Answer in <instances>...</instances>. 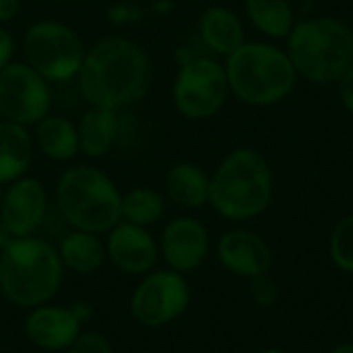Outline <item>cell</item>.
I'll return each mask as SVG.
<instances>
[{
    "instance_id": "cell-3",
    "label": "cell",
    "mask_w": 353,
    "mask_h": 353,
    "mask_svg": "<svg viewBox=\"0 0 353 353\" xmlns=\"http://www.w3.org/2000/svg\"><path fill=\"white\" fill-rule=\"evenodd\" d=\"M230 93L250 108H271L285 101L296 85L298 72L285 48L273 41H244L223 60Z\"/></svg>"
},
{
    "instance_id": "cell-34",
    "label": "cell",
    "mask_w": 353,
    "mask_h": 353,
    "mask_svg": "<svg viewBox=\"0 0 353 353\" xmlns=\"http://www.w3.org/2000/svg\"><path fill=\"white\" fill-rule=\"evenodd\" d=\"M261 353H290V352H285V350H279V347H269V350H263Z\"/></svg>"
},
{
    "instance_id": "cell-36",
    "label": "cell",
    "mask_w": 353,
    "mask_h": 353,
    "mask_svg": "<svg viewBox=\"0 0 353 353\" xmlns=\"http://www.w3.org/2000/svg\"><path fill=\"white\" fill-rule=\"evenodd\" d=\"M190 2H209V0H190Z\"/></svg>"
},
{
    "instance_id": "cell-15",
    "label": "cell",
    "mask_w": 353,
    "mask_h": 353,
    "mask_svg": "<svg viewBox=\"0 0 353 353\" xmlns=\"http://www.w3.org/2000/svg\"><path fill=\"white\" fill-rule=\"evenodd\" d=\"M217 259L230 273L246 279L267 275L273 265L269 244L254 232L230 230L217 242Z\"/></svg>"
},
{
    "instance_id": "cell-29",
    "label": "cell",
    "mask_w": 353,
    "mask_h": 353,
    "mask_svg": "<svg viewBox=\"0 0 353 353\" xmlns=\"http://www.w3.org/2000/svg\"><path fill=\"white\" fill-rule=\"evenodd\" d=\"M335 85H337V93H339L341 105L353 116V66Z\"/></svg>"
},
{
    "instance_id": "cell-16",
    "label": "cell",
    "mask_w": 353,
    "mask_h": 353,
    "mask_svg": "<svg viewBox=\"0 0 353 353\" xmlns=\"http://www.w3.org/2000/svg\"><path fill=\"white\" fill-rule=\"evenodd\" d=\"M199 39L207 54L225 60L232 56L246 39L244 19L230 6L209 4L199 17Z\"/></svg>"
},
{
    "instance_id": "cell-31",
    "label": "cell",
    "mask_w": 353,
    "mask_h": 353,
    "mask_svg": "<svg viewBox=\"0 0 353 353\" xmlns=\"http://www.w3.org/2000/svg\"><path fill=\"white\" fill-rule=\"evenodd\" d=\"M151 10L157 12V14H165V12L174 10V2H170V0H157V2L151 6Z\"/></svg>"
},
{
    "instance_id": "cell-2",
    "label": "cell",
    "mask_w": 353,
    "mask_h": 353,
    "mask_svg": "<svg viewBox=\"0 0 353 353\" xmlns=\"http://www.w3.org/2000/svg\"><path fill=\"white\" fill-rule=\"evenodd\" d=\"M273 170L252 147L232 149L209 174V205L230 221L263 215L273 201Z\"/></svg>"
},
{
    "instance_id": "cell-23",
    "label": "cell",
    "mask_w": 353,
    "mask_h": 353,
    "mask_svg": "<svg viewBox=\"0 0 353 353\" xmlns=\"http://www.w3.org/2000/svg\"><path fill=\"white\" fill-rule=\"evenodd\" d=\"M120 213H122V221L141 228H151L165 213V196L151 186L130 188L128 192H122Z\"/></svg>"
},
{
    "instance_id": "cell-21",
    "label": "cell",
    "mask_w": 353,
    "mask_h": 353,
    "mask_svg": "<svg viewBox=\"0 0 353 353\" xmlns=\"http://www.w3.org/2000/svg\"><path fill=\"white\" fill-rule=\"evenodd\" d=\"M56 250L64 271H70L74 275H93L108 261L101 236L91 232L70 230L62 236Z\"/></svg>"
},
{
    "instance_id": "cell-17",
    "label": "cell",
    "mask_w": 353,
    "mask_h": 353,
    "mask_svg": "<svg viewBox=\"0 0 353 353\" xmlns=\"http://www.w3.org/2000/svg\"><path fill=\"white\" fill-rule=\"evenodd\" d=\"M120 112L99 105H87L77 124L79 134V153L87 159H99L108 155L120 134Z\"/></svg>"
},
{
    "instance_id": "cell-33",
    "label": "cell",
    "mask_w": 353,
    "mask_h": 353,
    "mask_svg": "<svg viewBox=\"0 0 353 353\" xmlns=\"http://www.w3.org/2000/svg\"><path fill=\"white\" fill-rule=\"evenodd\" d=\"M331 353H353V343H345V345H339L335 347Z\"/></svg>"
},
{
    "instance_id": "cell-12",
    "label": "cell",
    "mask_w": 353,
    "mask_h": 353,
    "mask_svg": "<svg viewBox=\"0 0 353 353\" xmlns=\"http://www.w3.org/2000/svg\"><path fill=\"white\" fill-rule=\"evenodd\" d=\"M103 244L108 263L124 275L143 277L155 269L159 259V244L149 228H141L128 221L116 223L105 234Z\"/></svg>"
},
{
    "instance_id": "cell-7",
    "label": "cell",
    "mask_w": 353,
    "mask_h": 353,
    "mask_svg": "<svg viewBox=\"0 0 353 353\" xmlns=\"http://www.w3.org/2000/svg\"><path fill=\"white\" fill-rule=\"evenodd\" d=\"M85 54L83 37L56 19H39L23 35V60L50 85L77 81Z\"/></svg>"
},
{
    "instance_id": "cell-8",
    "label": "cell",
    "mask_w": 353,
    "mask_h": 353,
    "mask_svg": "<svg viewBox=\"0 0 353 353\" xmlns=\"http://www.w3.org/2000/svg\"><path fill=\"white\" fill-rule=\"evenodd\" d=\"M230 95L223 60L211 54H192L178 62L172 103L182 118L190 122L209 120L223 110Z\"/></svg>"
},
{
    "instance_id": "cell-20",
    "label": "cell",
    "mask_w": 353,
    "mask_h": 353,
    "mask_svg": "<svg viewBox=\"0 0 353 353\" xmlns=\"http://www.w3.org/2000/svg\"><path fill=\"white\" fill-rule=\"evenodd\" d=\"M165 196L188 211L209 205V174L194 161H178L165 172Z\"/></svg>"
},
{
    "instance_id": "cell-35",
    "label": "cell",
    "mask_w": 353,
    "mask_h": 353,
    "mask_svg": "<svg viewBox=\"0 0 353 353\" xmlns=\"http://www.w3.org/2000/svg\"><path fill=\"white\" fill-rule=\"evenodd\" d=\"M2 199H4V184H0V207H2Z\"/></svg>"
},
{
    "instance_id": "cell-28",
    "label": "cell",
    "mask_w": 353,
    "mask_h": 353,
    "mask_svg": "<svg viewBox=\"0 0 353 353\" xmlns=\"http://www.w3.org/2000/svg\"><path fill=\"white\" fill-rule=\"evenodd\" d=\"M14 54H17V41L12 33L4 25H0V70H4L12 60H17Z\"/></svg>"
},
{
    "instance_id": "cell-18",
    "label": "cell",
    "mask_w": 353,
    "mask_h": 353,
    "mask_svg": "<svg viewBox=\"0 0 353 353\" xmlns=\"http://www.w3.org/2000/svg\"><path fill=\"white\" fill-rule=\"evenodd\" d=\"M35 157L31 128L0 120V184H10L27 176Z\"/></svg>"
},
{
    "instance_id": "cell-32",
    "label": "cell",
    "mask_w": 353,
    "mask_h": 353,
    "mask_svg": "<svg viewBox=\"0 0 353 353\" xmlns=\"http://www.w3.org/2000/svg\"><path fill=\"white\" fill-rule=\"evenodd\" d=\"M10 240H12V236H10L8 228L4 225V221H2V217H0V250H2Z\"/></svg>"
},
{
    "instance_id": "cell-10",
    "label": "cell",
    "mask_w": 353,
    "mask_h": 353,
    "mask_svg": "<svg viewBox=\"0 0 353 353\" xmlns=\"http://www.w3.org/2000/svg\"><path fill=\"white\" fill-rule=\"evenodd\" d=\"M52 112V85L25 60L0 70V120L33 128Z\"/></svg>"
},
{
    "instance_id": "cell-9",
    "label": "cell",
    "mask_w": 353,
    "mask_h": 353,
    "mask_svg": "<svg viewBox=\"0 0 353 353\" xmlns=\"http://www.w3.org/2000/svg\"><path fill=\"white\" fill-rule=\"evenodd\" d=\"M190 304L186 277L172 269L151 271L141 277L130 296L132 319L147 329H159L180 319Z\"/></svg>"
},
{
    "instance_id": "cell-14",
    "label": "cell",
    "mask_w": 353,
    "mask_h": 353,
    "mask_svg": "<svg viewBox=\"0 0 353 353\" xmlns=\"http://www.w3.org/2000/svg\"><path fill=\"white\" fill-rule=\"evenodd\" d=\"M83 331V321L72 306L41 304L27 310L23 333L27 341L43 352H66Z\"/></svg>"
},
{
    "instance_id": "cell-22",
    "label": "cell",
    "mask_w": 353,
    "mask_h": 353,
    "mask_svg": "<svg viewBox=\"0 0 353 353\" xmlns=\"http://www.w3.org/2000/svg\"><path fill=\"white\" fill-rule=\"evenodd\" d=\"M244 14L248 23L269 41L288 39L298 23L290 0H244Z\"/></svg>"
},
{
    "instance_id": "cell-13",
    "label": "cell",
    "mask_w": 353,
    "mask_h": 353,
    "mask_svg": "<svg viewBox=\"0 0 353 353\" xmlns=\"http://www.w3.org/2000/svg\"><path fill=\"white\" fill-rule=\"evenodd\" d=\"M0 217L12 238L35 236L48 217L46 186L33 176H23L6 184Z\"/></svg>"
},
{
    "instance_id": "cell-11",
    "label": "cell",
    "mask_w": 353,
    "mask_h": 353,
    "mask_svg": "<svg viewBox=\"0 0 353 353\" xmlns=\"http://www.w3.org/2000/svg\"><path fill=\"white\" fill-rule=\"evenodd\" d=\"M157 244L159 256L165 261L168 269L186 275L207 261L211 238L203 221L190 215H180L165 223Z\"/></svg>"
},
{
    "instance_id": "cell-26",
    "label": "cell",
    "mask_w": 353,
    "mask_h": 353,
    "mask_svg": "<svg viewBox=\"0 0 353 353\" xmlns=\"http://www.w3.org/2000/svg\"><path fill=\"white\" fill-rule=\"evenodd\" d=\"M66 353H114V347L103 335L95 331H81Z\"/></svg>"
},
{
    "instance_id": "cell-30",
    "label": "cell",
    "mask_w": 353,
    "mask_h": 353,
    "mask_svg": "<svg viewBox=\"0 0 353 353\" xmlns=\"http://www.w3.org/2000/svg\"><path fill=\"white\" fill-rule=\"evenodd\" d=\"M21 10V0H0V25L10 23Z\"/></svg>"
},
{
    "instance_id": "cell-6",
    "label": "cell",
    "mask_w": 353,
    "mask_h": 353,
    "mask_svg": "<svg viewBox=\"0 0 353 353\" xmlns=\"http://www.w3.org/2000/svg\"><path fill=\"white\" fill-rule=\"evenodd\" d=\"M54 203L70 230L105 236L122 221L120 188L101 168L91 163H77L60 174Z\"/></svg>"
},
{
    "instance_id": "cell-5",
    "label": "cell",
    "mask_w": 353,
    "mask_h": 353,
    "mask_svg": "<svg viewBox=\"0 0 353 353\" xmlns=\"http://www.w3.org/2000/svg\"><path fill=\"white\" fill-rule=\"evenodd\" d=\"M285 41L298 77L312 85H335L353 66V29L333 14L298 19Z\"/></svg>"
},
{
    "instance_id": "cell-24",
    "label": "cell",
    "mask_w": 353,
    "mask_h": 353,
    "mask_svg": "<svg viewBox=\"0 0 353 353\" xmlns=\"http://www.w3.org/2000/svg\"><path fill=\"white\" fill-rule=\"evenodd\" d=\"M331 261L345 273H353V213L345 215L331 234L329 240Z\"/></svg>"
},
{
    "instance_id": "cell-4",
    "label": "cell",
    "mask_w": 353,
    "mask_h": 353,
    "mask_svg": "<svg viewBox=\"0 0 353 353\" xmlns=\"http://www.w3.org/2000/svg\"><path fill=\"white\" fill-rule=\"evenodd\" d=\"M62 277L56 246L37 234L12 238L0 250V294L17 308L31 310L52 302Z\"/></svg>"
},
{
    "instance_id": "cell-1",
    "label": "cell",
    "mask_w": 353,
    "mask_h": 353,
    "mask_svg": "<svg viewBox=\"0 0 353 353\" xmlns=\"http://www.w3.org/2000/svg\"><path fill=\"white\" fill-rule=\"evenodd\" d=\"M153 64L147 50L126 35H103L87 48L77 87L87 105L126 110L151 89Z\"/></svg>"
},
{
    "instance_id": "cell-25",
    "label": "cell",
    "mask_w": 353,
    "mask_h": 353,
    "mask_svg": "<svg viewBox=\"0 0 353 353\" xmlns=\"http://www.w3.org/2000/svg\"><path fill=\"white\" fill-rule=\"evenodd\" d=\"M147 17L145 8L134 2H114L105 10V21L114 27H134Z\"/></svg>"
},
{
    "instance_id": "cell-19",
    "label": "cell",
    "mask_w": 353,
    "mask_h": 353,
    "mask_svg": "<svg viewBox=\"0 0 353 353\" xmlns=\"http://www.w3.org/2000/svg\"><path fill=\"white\" fill-rule=\"evenodd\" d=\"M33 143L35 151H39L43 157L58 161V163H68L72 161L79 153V134H77V124L68 120L66 116L60 114H48L33 126Z\"/></svg>"
},
{
    "instance_id": "cell-27",
    "label": "cell",
    "mask_w": 353,
    "mask_h": 353,
    "mask_svg": "<svg viewBox=\"0 0 353 353\" xmlns=\"http://www.w3.org/2000/svg\"><path fill=\"white\" fill-rule=\"evenodd\" d=\"M252 296L254 302L261 308H269L275 300H277V285L269 275H261L252 279Z\"/></svg>"
}]
</instances>
